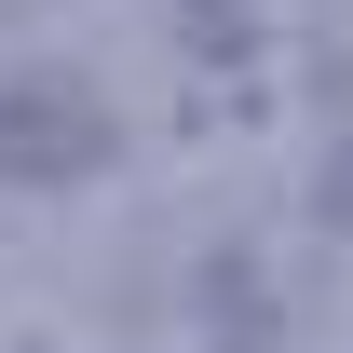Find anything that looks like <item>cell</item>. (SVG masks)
I'll use <instances>...</instances> for the list:
<instances>
[{
	"label": "cell",
	"mask_w": 353,
	"mask_h": 353,
	"mask_svg": "<svg viewBox=\"0 0 353 353\" xmlns=\"http://www.w3.org/2000/svg\"><path fill=\"white\" fill-rule=\"evenodd\" d=\"M109 163V109L82 82H0V176L14 190H68Z\"/></svg>",
	"instance_id": "6da1fadb"
}]
</instances>
